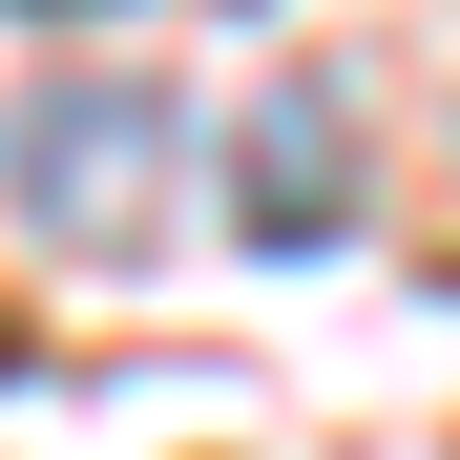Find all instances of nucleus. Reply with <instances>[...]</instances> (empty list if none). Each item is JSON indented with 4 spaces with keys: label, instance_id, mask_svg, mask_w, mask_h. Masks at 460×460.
I'll list each match as a JSON object with an SVG mask.
<instances>
[{
    "label": "nucleus",
    "instance_id": "obj_1",
    "mask_svg": "<svg viewBox=\"0 0 460 460\" xmlns=\"http://www.w3.org/2000/svg\"><path fill=\"white\" fill-rule=\"evenodd\" d=\"M0 189L63 252H146V209H168V84H42L0 126Z\"/></svg>",
    "mask_w": 460,
    "mask_h": 460
},
{
    "label": "nucleus",
    "instance_id": "obj_2",
    "mask_svg": "<svg viewBox=\"0 0 460 460\" xmlns=\"http://www.w3.org/2000/svg\"><path fill=\"white\" fill-rule=\"evenodd\" d=\"M335 209H356V126H335V84H272L252 126H230V230H252V252H335Z\"/></svg>",
    "mask_w": 460,
    "mask_h": 460
}]
</instances>
